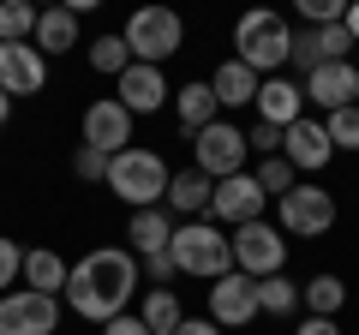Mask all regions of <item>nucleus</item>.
<instances>
[{
  "instance_id": "nucleus-7",
  "label": "nucleus",
  "mask_w": 359,
  "mask_h": 335,
  "mask_svg": "<svg viewBox=\"0 0 359 335\" xmlns=\"http://www.w3.org/2000/svg\"><path fill=\"white\" fill-rule=\"evenodd\" d=\"M233 240V270L252 275V282H269V275H287V233L269 228V221H245V228L228 233Z\"/></svg>"
},
{
  "instance_id": "nucleus-26",
  "label": "nucleus",
  "mask_w": 359,
  "mask_h": 335,
  "mask_svg": "<svg viewBox=\"0 0 359 335\" xmlns=\"http://www.w3.org/2000/svg\"><path fill=\"white\" fill-rule=\"evenodd\" d=\"M138 317H144V329H150V335H174L180 323H186V311H180L174 287H150V294L138 299Z\"/></svg>"
},
{
  "instance_id": "nucleus-9",
  "label": "nucleus",
  "mask_w": 359,
  "mask_h": 335,
  "mask_svg": "<svg viewBox=\"0 0 359 335\" xmlns=\"http://www.w3.org/2000/svg\"><path fill=\"white\" fill-rule=\"evenodd\" d=\"M269 198L264 186L252 180V168L245 174H228V180H216V192H210V221L216 228H245V221H264Z\"/></svg>"
},
{
  "instance_id": "nucleus-17",
  "label": "nucleus",
  "mask_w": 359,
  "mask_h": 335,
  "mask_svg": "<svg viewBox=\"0 0 359 335\" xmlns=\"http://www.w3.org/2000/svg\"><path fill=\"white\" fill-rule=\"evenodd\" d=\"M347 48H353V36H347L341 25H306V30H294V54H287V60H294L299 72H318V66H330V60H347Z\"/></svg>"
},
{
  "instance_id": "nucleus-1",
  "label": "nucleus",
  "mask_w": 359,
  "mask_h": 335,
  "mask_svg": "<svg viewBox=\"0 0 359 335\" xmlns=\"http://www.w3.org/2000/svg\"><path fill=\"white\" fill-rule=\"evenodd\" d=\"M144 287V264L132 258L126 245H90L84 258L72 264V275H66V294L60 306L72 311V317L84 323H114L120 311H132V294Z\"/></svg>"
},
{
  "instance_id": "nucleus-8",
  "label": "nucleus",
  "mask_w": 359,
  "mask_h": 335,
  "mask_svg": "<svg viewBox=\"0 0 359 335\" xmlns=\"http://www.w3.org/2000/svg\"><path fill=\"white\" fill-rule=\"evenodd\" d=\"M245 162H252V144H245V132L233 126V120H216V126H204L192 138V168L204 174V180L245 174Z\"/></svg>"
},
{
  "instance_id": "nucleus-32",
  "label": "nucleus",
  "mask_w": 359,
  "mask_h": 335,
  "mask_svg": "<svg viewBox=\"0 0 359 335\" xmlns=\"http://www.w3.org/2000/svg\"><path fill=\"white\" fill-rule=\"evenodd\" d=\"M108 162H114V156H102V150H90V144H78V156H72V174H78L84 186H96V180L108 186Z\"/></svg>"
},
{
  "instance_id": "nucleus-39",
  "label": "nucleus",
  "mask_w": 359,
  "mask_h": 335,
  "mask_svg": "<svg viewBox=\"0 0 359 335\" xmlns=\"http://www.w3.org/2000/svg\"><path fill=\"white\" fill-rule=\"evenodd\" d=\"M174 335H228V329H216V323H210V317H186V323H180Z\"/></svg>"
},
{
  "instance_id": "nucleus-4",
  "label": "nucleus",
  "mask_w": 359,
  "mask_h": 335,
  "mask_svg": "<svg viewBox=\"0 0 359 335\" xmlns=\"http://www.w3.org/2000/svg\"><path fill=\"white\" fill-rule=\"evenodd\" d=\"M108 192L120 198L126 210H156L168 198V162L156 150H120L114 162H108Z\"/></svg>"
},
{
  "instance_id": "nucleus-28",
  "label": "nucleus",
  "mask_w": 359,
  "mask_h": 335,
  "mask_svg": "<svg viewBox=\"0 0 359 335\" xmlns=\"http://www.w3.org/2000/svg\"><path fill=\"white\" fill-rule=\"evenodd\" d=\"M84 60H90V72H102V78H120L132 66V48H126V36L120 30H108V36H96L84 48Z\"/></svg>"
},
{
  "instance_id": "nucleus-35",
  "label": "nucleus",
  "mask_w": 359,
  "mask_h": 335,
  "mask_svg": "<svg viewBox=\"0 0 359 335\" xmlns=\"http://www.w3.org/2000/svg\"><path fill=\"white\" fill-rule=\"evenodd\" d=\"M299 18H306V25H341L347 0H299Z\"/></svg>"
},
{
  "instance_id": "nucleus-18",
  "label": "nucleus",
  "mask_w": 359,
  "mask_h": 335,
  "mask_svg": "<svg viewBox=\"0 0 359 335\" xmlns=\"http://www.w3.org/2000/svg\"><path fill=\"white\" fill-rule=\"evenodd\" d=\"M257 120H264V126H294V120H306V90H299V84H294V78H282V72H276V78H264V84H257Z\"/></svg>"
},
{
  "instance_id": "nucleus-36",
  "label": "nucleus",
  "mask_w": 359,
  "mask_h": 335,
  "mask_svg": "<svg viewBox=\"0 0 359 335\" xmlns=\"http://www.w3.org/2000/svg\"><path fill=\"white\" fill-rule=\"evenodd\" d=\"M144 275H150L156 287H168V282H174L180 270H174V258H168V252H156V258H144Z\"/></svg>"
},
{
  "instance_id": "nucleus-6",
  "label": "nucleus",
  "mask_w": 359,
  "mask_h": 335,
  "mask_svg": "<svg viewBox=\"0 0 359 335\" xmlns=\"http://www.w3.org/2000/svg\"><path fill=\"white\" fill-rule=\"evenodd\" d=\"M276 228L287 240H323L335 228V192H323V180H299L287 198H276Z\"/></svg>"
},
{
  "instance_id": "nucleus-31",
  "label": "nucleus",
  "mask_w": 359,
  "mask_h": 335,
  "mask_svg": "<svg viewBox=\"0 0 359 335\" xmlns=\"http://www.w3.org/2000/svg\"><path fill=\"white\" fill-rule=\"evenodd\" d=\"M323 132H330L335 156H341V150H359V102L341 108V114H330V120H323Z\"/></svg>"
},
{
  "instance_id": "nucleus-15",
  "label": "nucleus",
  "mask_w": 359,
  "mask_h": 335,
  "mask_svg": "<svg viewBox=\"0 0 359 335\" xmlns=\"http://www.w3.org/2000/svg\"><path fill=\"white\" fill-rule=\"evenodd\" d=\"M282 156L294 162V174H323V168L335 162V144H330V132H323V120L318 114L294 120V126L282 132Z\"/></svg>"
},
{
  "instance_id": "nucleus-38",
  "label": "nucleus",
  "mask_w": 359,
  "mask_h": 335,
  "mask_svg": "<svg viewBox=\"0 0 359 335\" xmlns=\"http://www.w3.org/2000/svg\"><path fill=\"white\" fill-rule=\"evenodd\" d=\"M294 335H341V323H335V317H306Z\"/></svg>"
},
{
  "instance_id": "nucleus-12",
  "label": "nucleus",
  "mask_w": 359,
  "mask_h": 335,
  "mask_svg": "<svg viewBox=\"0 0 359 335\" xmlns=\"http://www.w3.org/2000/svg\"><path fill=\"white\" fill-rule=\"evenodd\" d=\"M168 96H174V90H168V72H162V66H144V60H132L126 72L114 78V102L126 108L132 120H144V114H162V108H168Z\"/></svg>"
},
{
  "instance_id": "nucleus-30",
  "label": "nucleus",
  "mask_w": 359,
  "mask_h": 335,
  "mask_svg": "<svg viewBox=\"0 0 359 335\" xmlns=\"http://www.w3.org/2000/svg\"><path fill=\"white\" fill-rule=\"evenodd\" d=\"M36 36V6L30 0H6L0 6V42H30Z\"/></svg>"
},
{
  "instance_id": "nucleus-41",
  "label": "nucleus",
  "mask_w": 359,
  "mask_h": 335,
  "mask_svg": "<svg viewBox=\"0 0 359 335\" xmlns=\"http://www.w3.org/2000/svg\"><path fill=\"white\" fill-rule=\"evenodd\" d=\"M6 120H13V96H0V126H6Z\"/></svg>"
},
{
  "instance_id": "nucleus-16",
  "label": "nucleus",
  "mask_w": 359,
  "mask_h": 335,
  "mask_svg": "<svg viewBox=\"0 0 359 335\" xmlns=\"http://www.w3.org/2000/svg\"><path fill=\"white\" fill-rule=\"evenodd\" d=\"M84 144L102 156H120L132 150V114L114 102V96H96V102L84 108Z\"/></svg>"
},
{
  "instance_id": "nucleus-10",
  "label": "nucleus",
  "mask_w": 359,
  "mask_h": 335,
  "mask_svg": "<svg viewBox=\"0 0 359 335\" xmlns=\"http://www.w3.org/2000/svg\"><path fill=\"white\" fill-rule=\"evenodd\" d=\"M60 311H66L60 299L13 287V294H0V335H54L60 329Z\"/></svg>"
},
{
  "instance_id": "nucleus-25",
  "label": "nucleus",
  "mask_w": 359,
  "mask_h": 335,
  "mask_svg": "<svg viewBox=\"0 0 359 335\" xmlns=\"http://www.w3.org/2000/svg\"><path fill=\"white\" fill-rule=\"evenodd\" d=\"M299 306H306V317H341L347 282H341V275H330V270H318L306 287H299Z\"/></svg>"
},
{
  "instance_id": "nucleus-2",
  "label": "nucleus",
  "mask_w": 359,
  "mask_h": 335,
  "mask_svg": "<svg viewBox=\"0 0 359 335\" xmlns=\"http://www.w3.org/2000/svg\"><path fill=\"white\" fill-rule=\"evenodd\" d=\"M294 54V25H287L276 6H257V13H240L233 25V60H245L257 78H276Z\"/></svg>"
},
{
  "instance_id": "nucleus-29",
  "label": "nucleus",
  "mask_w": 359,
  "mask_h": 335,
  "mask_svg": "<svg viewBox=\"0 0 359 335\" xmlns=\"http://www.w3.org/2000/svg\"><path fill=\"white\" fill-rule=\"evenodd\" d=\"M252 180L264 186V198H287L299 186V174H294V162H287V156H264V162L252 168Z\"/></svg>"
},
{
  "instance_id": "nucleus-3",
  "label": "nucleus",
  "mask_w": 359,
  "mask_h": 335,
  "mask_svg": "<svg viewBox=\"0 0 359 335\" xmlns=\"http://www.w3.org/2000/svg\"><path fill=\"white\" fill-rule=\"evenodd\" d=\"M168 258H174L180 275H198V282H222V275L233 270V240L228 228H216V221H180L174 228V245H168Z\"/></svg>"
},
{
  "instance_id": "nucleus-37",
  "label": "nucleus",
  "mask_w": 359,
  "mask_h": 335,
  "mask_svg": "<svg viewBox=\"0 0 359 335\" xmlns=\"http://www.w3.org/2000/svg\"><path fill=\"white\" fill-rule=\"evenodd\" d=\"M102 335H150V329H144V317H138V311H120L114 323H102Z\"/></svg>"
},
{
  "instance_id": "nucleus-21",
  "label": "nucleus",
  "mask_w": 359,
  "mask_h": 335,
  "mask_svg": "<svg viewBox=\"0 0 359 335\" xmlns=\"http://www.w3.org/2000/svg\"><path fill=\"white\" fill-rule=\"evenodd\" d=\"M174 228H180V221L174 216H168V210L162 204H156V210H132V221H126V252H132V258H156V252H168V245H174Z\"/></svg>"
},
{
  "instance_id": "nucleus-11",
  "label": "nucleus",
  "mask_w": 359,
  "mask_h": 335,
  "mask_svg": "<svg viewBox=\"0 0 359 335\" xmlns=\"http://www.w3.org/2000/svg\"><path fill=\"white\" fill-rule=\"evenodd\" d=\"M299 90H306V102L323 108V120H330V114H341V108L359 102V66L353 60H330V66H318V72L299 78Z\"/></svg>"
},
{
  "instance_id": "nucleus-34",
  "label": "nucleus",
  "mask_w": 359,
  "mask_h": 335,
  "mask_svg": "<svg viewBox=\"0 0 359 335\" xmlns=\"http://www.w3.org/2000/svg\"><path fill=\"white\" fill-rule=\"evenodd\" d=\"M18 275H25V245H18V240H0V294H13Z\"/></svg>"
},
{
  "instance_id": "nucleus-27",
  "label": "nucleus",
  "mask_w": 359,
  "mask_h": 335,
  "mask_svg": "<svg viewBox=\"0 0 359 335\" xmlns=\"http://www.w3.org/2000/svg\"><path fill=\"white\" fill-rule=\"evenodd\" d=\"M294 311H299V282L294 275L257 282V317H294Z\"/></svg>"
},
{
  "instance_id": "nucleus-13",
  "label": "nucleus",
  "mask_w": 359,
  "mask_h": 335,
  "mask_svg": "<svg viewBox=\"0 0 359 335\" xmlns=\"http://www.w3.org/2000/svg\"><path fill=\"white\" fill-rule=\"evenodd\" d=\"M48 90V60L36 42H0V96H42Z\"/></svg>"
},
{
  "instance_id": "nucleus-22",
  "label": "nucleus",
  "mask_w": 359,
  "mask_h": 335,
  "mask_svg": "<svg viewBox=\"0 0 359 335\" xmlns=\"http://www.w3.org/2000/svg\"><path fill=\"white\" fill-rule=\"evenodd\" d=\"M36 54L42 60H54V54H72L78 48V13L72 6H42L36 13Z\"/></svg>"
},
{
  "instance_id": "nucleus-33",
  "label": "nucleus",
  "mask_w": 359,
  "mask_h": 335,
  "mask_svg": "<svg viewBox=\"0 0 359 335\" xmlns=\"http://www.w3.org/2000/svg\"><path fill=\"white\" fill-rule=\"evenodd\" d=\"M245 144H252L257 162H264V156H282V126H264V120H252V126H245Z\"/></svg>"
},
{
  "instance_id": "nucleus-5",
  "label": "nucleus",
  "mask_w": 359,
  "mask_h": 335,
  "mask_svg": "<svg viewBox=\"0 0 359 335\" xmlns=\"http://www.w3.org/2000/svg\"><path fill=\"white\" fill-rule=\"evenodd\" d=\"M120 36H126L132 60H144V66H162L168 54L186 48V25H180L174 6H138V13L120 25Z\"/></svg>"
},
{
  "instance_id": "nucleus-20",
  "label": "nucleus",
  "mask_w": 359,
  "mask_h": 335,
  "mask_svg": "<svg viewBox=\"0 0 359 335\" xmlns=\"http://www.w3.org/2000/svg\"><path fill=\"white\" fill-rule=\"evenodd\" d=\"M257 84H264V78H257L245 60H233V54L216 66V72H210V96H216L222 114H233V108H252V102H257Z\"/></svg>"
},
{
  "instance_id": "nucleus-19",
  "label": "nucleus",
  "mask_w": 359,
  "mask_h": 335,
  "mask_svg": "<svg viewBox=\"0 0 359 335\" xmlns=\"http://www.w3.org/2000/svg\"><path fill=\"white\" fill-rule=\"evenodd\" d=\"M210 192H216V180H204L198 168H180V174H168V198L162 210L180 221H204L210 216Z\"/></svg>"
},
{
  "instance_id": "nucleus-40",
  "label": "nucleus",
  "mask_w": 359,
  "mask_h": 335,
  "mask_svg": "<svg viewBox=\"0 0 359 335\" xmlns=\"http://www.w3.org/2000/svg\"><path fill=\"white\" fill-rule=\"evenodd\" d=\"M341 30L353 36V48H359V0H347V18H341Z\"/></svg>"
},
{
  "instance_id": "nucleus-14",
  "label": "nucleus",
  "mask_w": 359,
  "mask_h": 335,
  "mask_svg": "<svg viewBox=\"0 0 359 335\" xmlns=\"http://www.w3.org/2000/svg\"><path fill=\"white\" fill-rule=\"evenodd\" d=\"M257 317V282L240 270H228L222 282H210V323L216 329H245Z\"/></svg>"
},
{
  "instance_id": "nucleus-24",
  "label": "nucleus",
  "mask_w": 359,
  "mask_h": 335,
  "mask_svg": "<svg viewBox=\"0 0 359 335\" xmlns=\"http://www.w3.org/2000/svg\"><path fill=\"white\" fill-rule=\"evenodd\" d=\"M66 275H72V264H66L60 252H48V245L25 252V287H30V294H48V299H60V294H66Z\"/></svg>"
},
{
  "instance_id": "nucleus-23",
  "label": "nucleus",
  "mask_w": 359,
  "mask_h": 335,
  "mask_svg": "<svg viewBox=\"0 0 359 335\" xmlns=\"http://www.w3.org/2000/svg\"><path fill=\"white\" fill-rule=\"evenodd\" d=\"M174 114H180V132H186V138H198L204 126H216L222 108H216V96H210V78H192V84H180Z\"/></svg>"
}]
</instances>
